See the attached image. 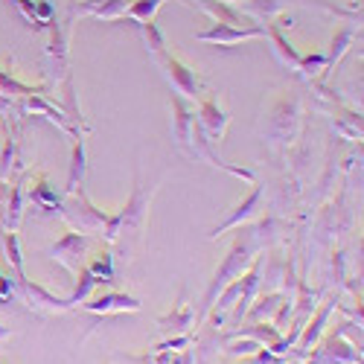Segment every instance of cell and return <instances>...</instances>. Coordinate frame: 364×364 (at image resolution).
Here are the masks:
<instances>
[{
    "instance_id": "cell-1",
    "label": "cell",
    "mask_w": 364,
    "mask_h": 364,
    "mask_svg": "<svg viewBox=\"0 0 364 364\" xmlns=\"http://www.w3.org/2000/svg\"><path fill=\"white\" fill-rule=\"evenodd\" d=\"M251 254H254L251 233H239L236 242H233V248L228 251V257H225V262H222V268L216 271V277L210 280V286H207V291H204V303H201L204 312L213 309V306H216V297H219L236 277H242V271H245L248 262H251Z\"/></svg>"
},
{
    "instance_id": "cell-27",
    "label": "cell",
    "mask_w": 364,
    "mask_h": 364,
    "mask_svg": "<svg viewBox=\"0 0 364 364\" xmlns=\"http://www.w3.org/2000/svg\"><path fill=\"white\" fill-rule=\"evenodd\" d=\"M257 364H271V353H259L257 355Z\"/></svg>"
},
{
    "instance_id": "cell-10",
    "label": "cell",
    "mask_w": 364,
    "mask_h": 364,
    "mask_svg": "<svg viewBox=\"0 0 364 364\" xmlns=\"http://www.w3.org/2000/svg\"><path fill=\"white\" fill-rule=\"evenodd\" d=\"M172 111H175V137L181 140V146H193L196 117L187 111V105L181 102V97H172Z\"/></svg>"
},
{
    "instance_id": "cell-24",
    "label": "cell",
    "mask_w": 364,
    "mask_h": 364,
    "mask_svg": "<svg viewBox=\"0 0 364 364\" xmlns=\"http://www.w3.org/2000/svg\"><path fill=\"white\" fill-rule=\"evenodd\" d=\"M12 158H15V143H12V137L6 134L4 155H0V181H6V178H9V169H12Z\"/></svg>"
},
{
    "instance_id": "cell-15",
    "label": "cell",
    "mask_w": 364,
    "mask_h": 364,
    "mask_svg": "<svg viewBox=\"0 0 364 364\" xmlns=\"http://www.w3.org/2000/svg\"><path fill=\"white\" fill-rule=\"evenodd\" d=\"M87 268H90V274H94L97 283H111L114 280V259H111L108 251H100L94 259L87 262Z\"/></svg>"
},
{
    "instance_id": "cell-12",
    "label": "cell",
    "mask_w": 364,
    "mask_h": 364,
    "mask_svg": "<svg viewBox=\"0 0 364 364\" xmlns=\"http://www.w3.org/2000/svg\"><path fill=\"white\" fill-rule=\"evenodd\" d=\"M29 198H33V204H38V207H44V210H65L62 198H58L55 190L47 184V178H38V184L33 187Z\"/></svg>"
},
{
    "instance_id": "cell-18",
    "label": "cell",
    "mask_w": 364,
    "mask_h": 364,
    "mask_svg": "<svg viewBox=\"0 0 364 364\" xmlns=\"http://www.w3.org/2000/svg\"><path fill=\"white\" fill-rule=\"evenodd\" d=\"M21 207H23V187H12L9 193V207H6V228L15 230L21 222Z\"/></svg>"
},
{
    "instance_id": "cell-14",
    "label": "cell",
    "mask_w": 364,
    "mask_h": 364,
    "mask_svg": "<svg viewBox=\"0 0 364 364\" xmlns=\"http://www.w3.org/2000/svg\"><path fill=\"white\" fill-rule=\"evenodd\" d=\"M82 178H85V143L76 137L73 143V161H70V175H68V193L82 187Z\"/></svg>"
},
{
    "instance_id": "cell-28",
    "label": "cell",
    "mask_w": 364,
    "mask_h": 364,
    "mask_svg": "<svg viewBox=\"0 0 364 364\" xmlns=\"http://www.w3.org/2000/svg\"><path fill=\"white\" fill-rule=\"evenodd\" d=\"M0 111H4V105H0Z\"/></svg>"
},
{
    "instance_id": "cell-7",
    "label": "cell",
    "mask_w": 364,
    "mask_h": 364,
    "mask_svg": "<svg viewBox=\"0 0 364 364\" xmlns=\"http://www.w3.org/2000/svg\"><path fill=\"white\" fill-rule=\"evenodd\" d=\"M87 312H97V315H108V312H137L140 309V300L129 297V294H119V291H108L97 300L85 303Z\"/></svg>"
},
{
    "instance_id": "cell-20",
    "label": "cell",
    "mask_w": 364,
    "mask_h": 364,
    "mask_svg": "<svg viewBox=\"0 0 364 364\" xmlns=\"http://www.w3.org/2000/svg\"><path fill=\"white\" fill-rule=\"evenodd\" d=\"M268 33H271V38H274V44H277L280 55L286 58V62H289L291 68H297V65H300V55H297V53L291 50V44H289V41L280 36V29H277V26H268Z\"/></svg>"
},
{
    "instance_id": "cell-6",
    "label": "cell",
    "mask_w": 364,
    "mask_h": 364,
    "mask_svg": "<svg viewBox=\"0 0 364 364\" xmlns=\"http://www.w3.org/2000/svg\"><path fill=\"white\" fill-rule=\"evenodd\" d=\"M85 245H87L85 233L70 230V233H65L62 239H58L50 251H53V257H55L58 262H65L68 268H76V265H82L79 259H82V254H85Z\"/></svg>"
},
{
    "instance_id": "cell-2",
    "label": "cell",
    "mask_w": 364,
    "mask_h": 364,
    "mask_svg": "<svg viewBox=\"0 0 364 364\" xmlns=\"http://www.w3.org/2000/svg\"><path fill=\"white\" fill-rule=\"evenodd\" d=\"M259 36H265L262 26H230V23H216L213 29H207V33H198V41L219 44V47H230V44L248 41V38H259Z\"/></svg>"
},
{
    "instance_id": "cell-13",
    "label": "cell",
    "mask_w": 364,
    "mask_h": 364,
    "mask_svg": "<svg viewBox=\"0 0 364 364\" xmlns=\"http://www.w3.org/2000/svg\"><path fill=\"white\" fill-rule=\"evenodd\" d=\"M44 87H29V85H23V82H18L9 70H0V94L4 97H36V94H41Z\"/></svg>"
},
{
    "instance_id": "cell-23",
    "label": "cell",
    "mask_w": 364,
    "mask_h": 364,
    "mask_svg": "<svg viewBox=\"0 0 364 364\" xmlns=\"http://www.w3.org/2000/svg\"><path fill=\"white\" fill-rule=\"evenodd\" d=\"M257 350H262V344H257V341H233V338L225 347L228 355H254Z\"/></svg>"
},
{
    "instance_id": "cell-21",
    "label": "cell",
    "mask_w": 364,
    "mask_h": 364,
    "mask_svg": "<svg viewBox=\"0 0 364 364\" xmlns=\"http://www.w3.org/2000/svg\"><path fill=\"white\" fill-rule=\"evenodd\" d=\"M6 254H9V262H12V268H15L18 280H26V277H23V262H21V248H18V236H15V230L6 233Z\"/></svg>"
},
{
    "instance_id": "cell-3",
    "label": "cell",
    "mask_w": 364,
    "mask_h": 364,
    "mask_svg": "<svg viewBox=\"0 0 364 364\" xmlns=\"http://www.w3.org/2000/svg\"><path fill=\"white\" fill-rule=\"evenodd\" d=\"M18 286H21L23 300H26L33 309H41V312H68V309L73 306L68 297H55V294H50V291H47L44 286H38V283L18 280Z\"/></svg>"
},
{
    "instance_id": "cell-16",
    "label": "cell",
    "mask_w": 364,
    "mask_h": 364,
    "mask_svg": "<svg viewBox=\"0 0 364 364\" xmlns=\"http://www.w3.org/2000/svg\"><path fill=\"white\" fill-rule=\"evenodd\" d=\"M164 4V0H132V4L123 9V15L134 18V21H151L155 9Z\"/></svg>"
},
{
    "instance_id": "cell-4",
    "label": "cell",
    "mask_w": 364,
    "mask_h": 364,
    "mask_svg": "<svg viewBox=\"0 0 364 364\" xmlns=\"http://www.w3.org/2000/svg\"><path fill=\"white\" fill-rule=\"evenodd\" d=\"M161 62H164V68H166L172 85L181 90V94L190 97V100H198V97H201V87H198V76H196V70H190L184 62H181V58L166 55V53H161Z\"/></svg>"
},
{
    "instance_id": "cell-8",
    "label": "cell",
    "mask_w": 364,
    "mask_h": 364,
    "mask_svg": "<svg viewBox=\"0 0 364 364\" xmlns=\"http://www.w3.org/2000/svg\"><path fill=\"white\" fill-rule=\"evenodd\" d=\"M198 119H201V132H207L210 137L222 140V134H225V129H228V114H225L213 100H204V102H201Z\"/></svg>"
},
{
    "instance_id": "cell-5",
    "label": "cell",
    "mask_w": 364,
    "mask_h": 364,
    "mask_svg": "<svg viewBox=\"0 0 364 364\" xmlns=\"http://www.w3.org/2000/svg\"><path fill=\"white\" fill-rule=\"evenodd\" d=\"M344 361H361V355L350 347V344H344L341 341V336L338 332H332V336L321 344V350L315 353V364H344ZM312 364V361H309Z\"/></svg>"
},
{
    "instance_id": "cell-17",
    "label": "cell",
    "mask_w": 364,
    "mask_h": 364,
    "mask_svg": "<svg viewBox=\"0 0 364 364\" xmlns=\"http://www.w3.org/2000/svg\"><path fill=\"white\" fill-rule=\"evenodd\" d=\"M94 286H97V280H94V274H90V268H87V265H79V283H76V291H73L68 300H70V303L87 300V294L94 291Z\"/></svg>"
},
{
    "instance_id": "cell-26",
    "label": "cell",
    "mask_w": 364,
    "mask_h": 364,
    "mask_svg": "<svg viewBox=\"0 0 364 364\" xmlns=\"http://www.w3.org/2000/svg\"><path fill=\"white\" fill-rule=\"evenodd\" d=\"M9 336H12V329H9V326H4V323H0V341H6Z\"/></svg>"
},
{
    "instance_id": "cell-22",
    "label": "cell",
    "mask_w": 364,
    "mask_h": 364,
    "mask_svg": "<svg viewBox=\"0 0 364 364\" xmlns=\"http://www.w3.org/2000/svg\"><path fill=\"white\" fill-rule=\"evenodd\" d=\"M329 309H332V303H329L326 309H321V312H318V318H315V323H312V326H309L306 332H303V338H300V347H303V350H306V347H309V344H312V341L318 338V332H321V326H323V321H326Z\"/></svg>"
},
{
    "instance_id": "cell-9",
    "label": "cell",
    "mask_w": 364,
    "mask_h": 364,
    "mask_svg": "<svg viewBox=\"0 0 364 364\" xmlns=\"http://www.w3.org/2000/svg\"><path fill=\"white\" fill-rule=\"evenodd\" d=\"M193 321H196L193 306H190L184 297H181V300L175 303V309H172L166 318L158 321V326H161V332H187V329L193 326Z\"/></svg>"
},
{
    "instance_id": "cell-19",
    "label": "cell",
    "mask_w": 364,
    "mask_h": 364,
    "mask_svg": "<svg viewBox=\"0 0 364 364\" xmlns=\"http://www.w3.org/2000/svg\"><path fill=\"white\" fill-rule=\"evenodd\" d=\"M143 36H146V44L151 47V53H155V55L164 53L166 41H164V36H161V29H158L155 21H143Z\"/></svg>"
},
{
    "instance_id": "cell-25",
    "label": "cell",
    "mask_w": 364,
    "mask_h": 364,
    "mask_svg": "<svg viewBox=\"0 0 364 364\" xmlns=\"http://www.w3.org/2000/svg\"><path fill=\"white\" fill-rule=\"evenodd\" d=\"M123 361L126 364H155V358H151L149 353H143V355H123Z\"/></svg>"
},
{
    "instance_id": "cell-29",
    "label": "cell",
    "mask_w": 364,
    "mask_h": 364,
    "mask_svg": "<svg viewBox=\"0 0 364 364\" xmlns=\"http://www.w3.org/2000/svg\"><path fill=\"white\" fill-rule=\"evenodd\" d=\"M105 364H111V361H105Z\"/></svg>"
},
{
    "instance_id": "cell-11",
    "label": "cell",
    "mask_w": 364,
    "mask_h": 364,
    "mask_svg": "<svg viewBox=\"0 0 364 364\" xmlns=\"http://www.w3.org/2000/svg\"><path fill=\"white\" fill-rule=\"evenodd\" d=\"M259 198H262V187H257V184H254V193H251V196H248L245 201H242V204L236 207V213H233V216H230V219H228L225 225H219V228L213 230V236H222L225 230L236 228L239 222H245V219H251V216H254V210H257V204H259Z\"/></svg>"
}]
</instances>
